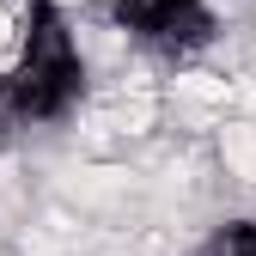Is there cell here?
Returning a JSON list of instances; mask_svg holds the SVG:
<instances>
[{"label":"cell","instance_id":"cell-2","mask_svg":"<svg viewBox=\"0 0 256 256\" xmlns=\"http://www.w3.org/2000/svg\"><path fill=\"white\" fill-rule=\"evenodd\" d=\"M110 24L158 55H196L214 43V0H110Z\"/></svg>","mask_w":256,"mask_h":256},{"label":"cell","instance_id":"cell-3","mask_svg":"<svg viewBox=\"0 0 256 256\" xmlns=\"http://www.w3.org/2000/svg\"><path fill=\"white\" fill-rule=\"evenodd\" d=\"M202 256H256V220H226Z\"/></svg>","mask_w":256,"mask_h":256},{"label":"cell","instance_id":"cell-1","mask_svg":"<svg viewBox=\"0 0 256 256\" xmlns=\"http://www.w3.org/2000/svg\"><path fill=\"white\" fill-rule=\"evenodd\" d=\"M80 104H86V55L61 6L24 18V43L0 74V116L18 128H43V122L74 116Z\"/></svg>","mask_w":256,"mask_h":256},{"label":"cell","instance_id":"cell-4","mask_svg":"<svg viewBox=\"0 0 256 256\" xmlns=\"http://www.w3.org/2000/svg\"><path fill=\"white\" fill-rule=\"evenodd\" d=\"M18 12H24V18H37V12H55V0H18Z\"/></svg>","mask_w":256,"mask_h":256}]
</instances>
